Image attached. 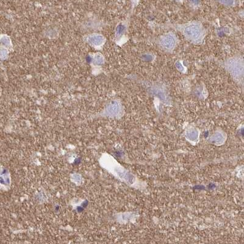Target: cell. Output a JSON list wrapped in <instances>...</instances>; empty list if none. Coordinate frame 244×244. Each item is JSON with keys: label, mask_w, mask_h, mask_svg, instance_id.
Listing matches in <instances>:
<instances>
[{"label": "cell", "mask_w": 244, "mask_h": 244, "mask_svg": "<svg viewBox=\"0 0 244 244\" xmlns=\"http://www.w3.org/2000/svg\"><path fill=\"white\" fill-rule=\"evenodd\" d=\"M103 38L99 36H94L90 37V42L94 45H100L102 44Z\"/></svg>", "instance_id": "4"}, {"label": "cell", "mask_w": 244, "mask_h": 244, "mask_svg": "<svg viewBox=\"0 0 244 244\" xmlns=\"http://www.w3.org/2000/svg\"><path fill=\"white\" fill-rule=\"evenodd\" d=\"M160 46L166 50L170 51L174 49L176 45L175 37L171 34H167L160 38L159 40Z\"/></svg>", "instance_id": "3"}, {"label": "cell", "mask_w": 244, "mask_h": 244, "mask_svg": "<svg viewBox=\"0 0 244 244\" xmlns=\"http://www.w3.org/2000/svg\"><path fill=\"white\" fill-rule=\"evenodd\" d=\"M228 64V67L229 68V72L234 76V77H240L242 78L243 76V64L242 62L239 60H232L229 61Z\"/></svg>", "instance_id": "2"}, {"label": "cell", "mask_w": 244, "mask_h": 244, "mask_svg": "<svg viewBox=\"0 0 244 244\" xmlns=\"http://www.w3.org/2000/svg\"><path fill=\"white\" fill-rule=\"evenodd\" d=\"M180 30L182 32L185 37L190 40L192 42H200L204 38L205 30L201 24L190 23L180 26Z\"/></svg>", "instance_id": "1"}]
</instances>
